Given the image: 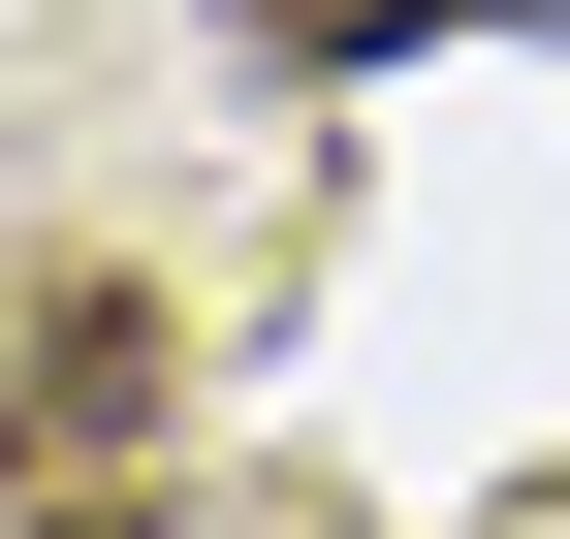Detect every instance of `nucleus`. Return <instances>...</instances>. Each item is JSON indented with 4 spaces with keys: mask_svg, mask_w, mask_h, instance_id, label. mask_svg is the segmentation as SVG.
Listing matches in <instances>:
<instances>
[{
    "mask_svg": "<svg viewBox=\"0 0 570 539\" xmlns=\"http://www.w3.org/2000/svg\"><path fill=\"white\" fill-rule=\"evenodd\" d=\"M223 32H254V63H412L444 0H223Z\"/></svg>",
    "mask_w": 570,
    "mask_h": 539,
    "instance_id": "nucleus-1",
    "label": "nucleus"
},
{
    "mask_svg": "<svg viewBox=\"0 0 570 539\" xmlns=\"http://www.w3.org/2000/svg\"><path fill=\"white\" fill-rule=\"evenodd\" d=\"M32 539H190V508H32Z\"/></svg>",
    "mask_w": 570,
    "mask_h": 539,
    "instance_id": "nucleus-2",
    "label": "nucleus"
}]
</instances>
